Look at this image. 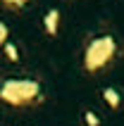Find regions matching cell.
<instances>
[{"instance_id": "3", "label": "cell", "mask_w": 124, "mask_h": 126, "mask_svg": "<svg viewBox=\"0 0 124 126\" xmlns=\"http://www.w3.org/2000/svg\"><path fill=\"white\" fill-rule=\"evenodd\" d=\"M103 98H105V102H107L110 107H115V110L119 107V93L115 91V88H105V91H103Z\"/></svg>"}, {"instance_id": "6", "label": "cell", "mask_w": 124, "mask_h": 126, "mask_svg": "<svg viewBox=\"0 0 124 126\" xmlns=\"http://www.w3.org/2000/svg\"><path fill=\"white\" fill-rule=\"evenodd\" d=\"M2 45H5V52H7V57H10V60H17V48H14L12 43H2Z\"/></svg>"}, {"instance_id": "1", "label": "cell", "mask_w": 124, "mask_h": 126, "mask_svg": "<svg viewBox=\"0 0 124 126\" xmlns=\"http://www.w3.org/2000/svg\"><path fill=\"white\" fill-rule=\"evenodd\" d=\"M112 41L110 38H100V41H93L91 43L88 52H86V67L88 69H98L100 64L107 62V57L112 55Z\"/></svg>"}, {"instance_id": "5", "label": "cell", "mask_w": 124, "mask_h": 126, "mask_svg": "<svg viewBox=\"0 0 124 126\" xmlns=\"http://www.w3.org/2000/svg\"><path fill=\"white\" fill-rule=\"evenodd\" d=\"M83 124H86V126H100V119H98L93 112L86 110V112H83Z\"/></svg>"}, {"instance_id": "7", "label": "cell", "mask_w": 124, "mask_h": 126, "mask_svg": "<svg viewBox=\"0 0 124 126\" xmlns=\"http://www.w3.org/2000/svg\"><path fill=\"white\" fill-rule=\"evenodd\" d=\"M5 41H7V26L2 24V21H0V45H2Z\"/></svg>"}, {"instance_id": "4", "label": "cell", "mask_w": 124, "mask_h": 126, "mask_svg": "<svg viewBox=\"0 0 124 126\" xmlns=\"http://www.w3.org/2000/svg\"><path fill=\"white\" fill-rule=\"evenodd\" d=\"M45 29H48V33H50V36L57 31V12H55V10L45 14Z\"/></svg>"}, {"instance_id": "2", "label": "cell", "mask_w": 124, "mask_h": 126, "mask_svg": "<svg viewBox=\"0 0 124 126\" xmlns=\"http://www.w3.org/2000/svg\"><path fill=\"white\" fill-rule=\"evenodd\" d=\"M0 95L10 102H26V100H31V95H36V86L29 81H10L2 86Z\"/></svg>"}]
</instances>
